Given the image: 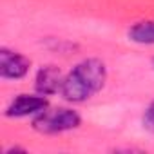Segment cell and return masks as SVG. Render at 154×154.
Returning <instances> with one entry per match:
<instances>
[{
	"label": "cell",
	"mask_w": 154,
	"mask_h": 154,
	"mask_svg": "<svg viewBox=\"0 0 154 154\" xmlns=\"http://www.w3.org/2000/svg\"><path fill=\"white\" fill-rule=\"evenodd\" d=\"M47 109V100L44 94H18L6 109L8 118H26L36 116Z\"/></svg>",
	"instance_id": "4"
},
{
	"label": "cell",
	"mask_w": 154,
	"mask_h": 154,
	"mask_svg": "<svg viewBox=\"0 0 154 154\" xmlns=\"http://www.w3.org/2000/svg\"><path fill=\"white\" fill-rule=\"evenodd\" d=\"M31 62L24 54L11 51V49H0V76L4 80H20L29 72Z\"/></svg>",
	"instance_id": "3"
},
{
	"label": "cell",
	"mask_w": 154,
	"mask_h": 154,
	"mask_svg": "<svg viewBox=\"0 0 154 154\" xmlns=\"http://www.w3.org/2000/svg\"><path fill=\"white\" fill-rule=\"evenodd\" d=\"M80 123H82L80 114L69 107L45 109L40 114H36L33 120L35 131H38L42 134H60V132L80 127Z\"/></svg>",
	"instance_id": "2"
},
{
	"label": "cell",
	"mask_w": 154,
	"mask_h": 154,
	"mask_svg": "<svg viewBox=\"0 0 154 154\" xmlns=\"http://www.w3.org/2000/svg\"><path fill=\"white\" fill-rule=\"evenodd\" d=\"M63 78L62 71L54 65H45L36 72V80H35V87L38 91V94L49 96V94H56L62 93V85H63Z\"/></svg>",
	"instance_id": "5"
},
{
	"label": "cell",
	"mask_w": 154,
	"mask_h": 154,
	"mask_svg": "<svg viewBox=\"0 0 154 154\" xmlns=\"http://www.w3.org/2000/svg\"><path fill=\"white\" fill-rule=\"evenodd\" d=\"M127 36H129V40L134 42V44L154 45V20L136 22V24L127 31Z\"/></svg>",
	"instance_id": "6"
},
{
	"label": "cell",
	"mask_w": 154,
	"mask_h": 154,
	"mask_svg": "<svg viewBox=\"0 0 154 154\" xmlns=\"http://www.w3.org/2000/svg\"><path fill=\"white\" fill-rule=\"evenodd\" d=\"M143 127H145V131H149L150 134H154V102H150L149 103V107L145 109V112H143Z\"/></svg>",
	"instance_id": "7"
},
{
	"label": "cell",
	"mask_w": 154,
	"mask_h": 154,
	"mask_svg": "<svg viewBox=\"0 0 154 154\" xmlns=\"http://www.w3.org/2000/svg\"><path fill=\"white\" fill-rule=\"evenodd\" d=\"M107 80V67L98 58H87L76 63L71 72L63 78L62 96L67 102L82 103L93 98Z\"/></svg>",
	"instance_id": "1"
}]
</instances>
